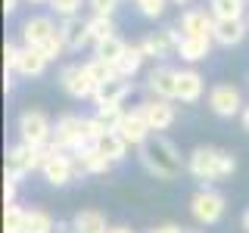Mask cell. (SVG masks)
Instances as JSON below:
<instances>
[{
  "mask_svg": "<svg viewBox=\"0 0 249 233\" xmlns=\"http://www.w3.org/2000/svg\"><path fill=\"white\" fill-rule=\"evenodd\" d=\"M137 159L143 171L153 174L156 181H175V177H181V171H187V159L181 155V150L162 134H153L146 143H140Z\"/></svg>",
  "mask_w": 249,
  "mask_h": 233,
  "instance_id": "6da1fadb",
  "label": "cell"
},
{
  "mask_svg": "<svg viewBox=\"0 0 249 233\" xmlns=\"http://www.w3.org/2000/svg\"><path fill=\"white\" fill-rule=\"evenodd\" d=\"M233 171H237V155L228 150H218V146H196L187 155V174L202 186L228 181Z\"/></svg>",
  "mask_w": 249,
  "mask_h": 233,
  "instance_id": "7a4b0ae2",
  "label": "cell"
},
{
  "mask_svg": "<svg viewBox=\"0 0 249 233\" xmlns=\"http://www.w3.org/2000/svg\"><path fill=\"white\" fill-rule=\"evenodd\" d=\"M22 41L28 47H37V50H44L47 59H56L62 56V50H66V41H62L59 34V25L50 19V16H31V19L22 22Z\"/></svg>",
  "mask_w": 249,
  "mask_h": 233,
  "instance_id": "3957f363",
  "label": "cell"
},
{
  "mask_svg": "<svg viewBox=\"0 0 249 233\" xmlns=\"http://www.w3.org/2000/svg\"><path fill=\"white\" fill-rule=\"evenodd\" d=\"M41 174H44V181L50 183V186H66V183H72L78 174H84L81 165H78V159H75V152H66V150H56L53 143H47L44 150H41Z\"/></svg>",
  "mask_w": 249,
  "mask_h": 233,
  "instance_id": "277c9868",
  "label": "cell"
},
{
  "mask_svg": "<svg viewBox=\"0 0 249 233\" xmlns=\"http://www.w3.org/2000/svg\"><path fill=\"white\" fill-rule=\"evenodd\" d=\"M56 150H66V152H78L81 146L90 143V134H88V118L81 115H62L53 124V140H50Z\"/></svg>",
  "mask_w": 249,
  "mask_h": 233,
  "instance_id": "5b68a950",
  "label": "cell"
},
{
  "mask_svg": "<svg viewBox=\"0 0 249 233\" xmlns=\"http://www.w3.org/2000/svg\"><path fill=\"white\" fill-rule=\"evenodd\" d=\"M228 212V199L221 196L218 190H209V186H202L190 196V217L199 224V227H212L218 224Z\"/></svg>",
  "mask_w": 249,
  "mask_h": 233,
  "instance_id": "8992f818",
  "label": "cell"
},
{
  "mask_svg": "<svg viewBox=\"0 0 249 233\" xmlns=\"http://www.w3.org/2000/svg\"><path fill=\"white\" fill-rule=\"evenodd\" d=\"M41 150L37 146H28V143H16L6 150L3 155V177H13V181H22V177L35 174V171H41Z\"/></svg>",
  "mask_w": 249,
  "mask_h": 233,
  "instance_id": "52a82bcc",
  "label": "cell"
},
{
  "mask_svg": "<svg viewBox=\"0 0 249 233\" xmlns=\"http://www.w3.org/2000/svg\"><path fill=\"white\" fill-rule=\"evenodd\" d=\"M16 131H19L22 143L37 146V150H44L53 140V121L47 118V112H41V109H25L19 115V121H16Z\"/></svg>",
  "mask_w": 249,
  "mask_h": 233,
  "instance_id": "ba28073f",
  "label": "cell"
},
{
  "mask_svg": "<svg viewBox=\"0 0 249 233\" xmlns=\"http://www.w3.org/2000/svg\"><path fill=\"white\" fill-rule=\"evenodd\" d=\"M59 87L66 97L72 100H93V93H97V81L90 78L88 72V62H72V66H62L59 68Z\"/></svg>",
  "mask_w": 249,
  "mask_h": 233,
  "instance_id": "9c48e42d",
  "label": "cell"
},
{
  "mask_svg": "<svg viewBox=\"0 0 249 233\" xmlns=\"http://www.w3.org/2000/svg\"><path fill=\"white\" fill-rule=\"evenodd\" d=\"M206 103L218 118H237L246 106L243 93H240V87H233V84H215V87H209Z\"/></svg>",
  "mask_w": 249,
  "mask_h": 233,
  "instance_id": "30bf717a",
  "label": "cell"
},
{
  "mask_svg": "<svg viewBox=\"0 0 249 233\" xmlns=\"http://www.w3.org/2000/svg\"><path fill=\"white\" fill-rule=\"evenodd\" d=\"M178 41H181L178 28H162V31H150L140 41V47H143L146 59H168L171 53H178Z\"/></svg>",
  "mask_w": 249,
  "mask_h": 233,
  "instance_id": "8fae6325",
  "label": "cell"
},
{
  "mask_svg": "<svg viewBox=\"0 0 249 233\" xmlns=\"http://www.w3.org/2000/svg\"><path fill=\"white\" fill-rule=\"evenodd\" d=\"M140 112L146 115V121H150L153 134H162V131H168L171 124H175L178 112L175 106H171V100H162V97H153L146 100V103H140Z\"/></svg>",
  "mask_w": 249,
  "mask_h": 233,
  "instance_id": "7c38bea8",
  "label": "cell"
},
{
  "mask_svg": "<svg viewBox=\"0 0 249 233\" xmlns=\"http://www.w3.org/2000/svg\"><path fill=\"white\" fill-rule=\"evenodd\" d=\"M181 34H199V37H212L215 31V13L206 10V6H190V10L181 13V22H178Z\"/></svg>",
  "mask_w": 249,
  "mask_h": 233,
  "instance_id": "4fadbf2b",
  "label": "cell"
},
{
  "mask_svg": "<svg viewBox=\"0 0 249 233\" xmlns=\"http://www.w3.org/2000/svg\"><path fill=\"white\" fill-rule=\"evenodd\" d=\"M115 131H119L131 146H140V143H146V140L153 137V128H150V121H146V115L140 112V106L131 109V112H124Z\"/></svg>",
  "mask_w": 249,
  "mask_h": 233,
  "instance_id": "5bb4252c",
  "label": "cell"
},
{
  "mask_svg": "<svg viewBox=\"0 0 249 233\" xmlns=\"http://www.w3.org/2000/svg\"><path fill=\"white\" fill-rule=\"evenodd\" d=\"M146 87H150L153 97H162V100H178V68L171 66H156L150 75H146Z\"/></svg>",
  "mask_w": 249,
  "mask_h": 233,
  "instance_id": "9a60e30c",
  "label": "cell"
},
{
  "mask_svg": "<svg viewBox=\"0 0 249 233\" xmlns=\"http://www.w3.org/2000/svg\"><path fill=\"white\" fill-rule=\"evenodd\" d=\"M249 34V22L246 19H215V31H212V41L218 47H240Z\"/></svg>",
  "mask_w": 249,
  "mask_h": 233,
  "instance_id": "2e32d148",
  "label": "cell"
},
{
  "mask_svg": "<svg viewBox=\"0 0 249 233\" xmlns=\"http://www.w3.org/2000/svg\"><path fill=\"white\" fill-rule=\"evenodd\" d=\"M59 34L66 41V50L69 53H81L84 47L90 44V31H88V19L81 16H66L59 25Z\"/></svg>",
  "mask_w": 249,
  "mask_h": 233,
  "instance_id": "e0dca14e",
  "label": "cell"
},
{
  "mask_svg": "<svg viewBox=\"0 0 249 233\" xmlns=\"http://www.w3.org/2000/svg\"><path fill=\"white\" fill-rule=\"evenodd\" d=\"M128 93H131V78H124V75H115V78H109V81L97 84V93H93V103H97V106H122Z\"/></svg>",
  "mask_w": 249,
  "mask_h": 233,
  "instance_id": "ac0fdd59",
  "label": "cell"
},
{
  "mask_svg": "<svg viewBox=\"0 0 249 233\" xmlns=\"http://www.w3.org/2000/svg\"><path fill=\"white\" fill-rule=\"evenodd\" d=\"M75 159H78V165H81L84 174H109V171H112V165H115V162L109 159L103 150H100V143L81 146V150L75 152Z\"/></svg>",
  "mask_w": 249,
  "mask_h": 233,
  "instance_id": "d6986e66",
  "label": "cell"
},
{
  "mask_svg": "<svg viewBox=\"0 0 249 233\" xmlns=\"http://www.w3.org/2000/svg\"><path fill=\"white\" fill-rule=\"evenodd\" d=\"M202 93H206V78H202L196 68H181L178 72V100L187 106L199 103Z\"/></svg>",
  "mask_w": 249,
  "mask_h": 233,
  "instance_id": "ffe728a7",
  "label": "cell"
},
{
  "mask_svg": "<svg viewBox=\"0 0 249 233\" xmlns=\"http://www.w3.org/2000/svg\"><path fill=\"white\" fill-rule=\"evenodd\" d=\"M212 37H199V34H181V41H178V56L184 62H190V66H196V62L209 59V53H212Z\"/></svg>",
  "mask_w": 249,
  "mask_h": 233,
  "instance_id": "44dd1931",
  "label": "cell"
},
{
  "mask_svg": "<svg viewBox=\"0 0 249 233\" xmlns=\"http://www.w3.org/2000/svg\"><path fill=\"white\" fill-rule=\"evenodd\" d=\"M47 59L44 56V50H37V47H22L19 50V62H16V75H22V78H41L47 72Z\"/></svg>",
  "mask_w": 249,
  "mask_h": 233,
  "instance_id": "7402d4cb",
  "label": "cell"
},
{
  "mask_svg": "<svg viewBox=\"0 0 249 233\" xmlns=\"http://www.w3.org/2000/svg\"><path fill=\"white\" fill-rule=\"evenodd\" d=\"M69 227H72V233H109V221L97 208H81Z\"/></svg>",
  "mask_w": 249,
  "mask_h": 233,
  "instance_id": "603a6c76",
  "label": "cell"
},
{
  "mask_svg": "<svg viewBox=\"0 0 249 233\" xmlns=\"http://www.w3.org/2000/svg\"><path fill=\"white\" fill-rule=\"evenodd\" d=\"M143 59H146L143 47H140V44H128L115 68H119V75H124V78H134V75L140 72V68H143Z\"/></svg>",
  "mask_w": 249,
  "mask_h": 233,
  "instance_id": "cb8c5ba5",
  "label": "cell"
},
{
  "mask_svg": "<svg viewBox=\"0 0 249 233\" xmlns=\"http://www.w3.org/2000/svg\"><path fill=\"white\" fill-rule=\"evenodd\" d=\"M25 233H56V221L44 208H28L25 212Z\"/></svg>",
  "mask_w": 249,
  "mask_h": 233,
  "instance_id": "d4e9b609",
  "label": "cell"
},
{
  "mask_svg": "<svg viewBox=\"0 0 249 233\" xmlns=\"http://www.w3.org/2000/svg\"><path fill=\"white\" fill-rule=\"evenodd\" d=\"M100 150H103L112 162H122V159H128V150H131V143L124 140L119 131H109V134L100 140Z\"/></svg>",
  "mask_w": 249,
  "mask_h": 233,
  "instance_id": "484cf974",
  "label": "cell"
},
{
  "mask_svg": "<svg viewBox=\"0 0 249 233\" xmlns=\"http://www.w3.org/2000/svg\"><path fill=\"white\" fill-rule=\"evenodd\" d=\"M124 44L119 34H112V37H106V41H100V44H93V56H100V59H106V62H112V66H119V59H122V53H124Z\"/></svg>",
  "mask_w": 249,
  "mask_h": 233,
  "instance_id": "4316f807",
  "label": "cell"
},
{
  "mask_svg": "<svg viewBox=\"0 0 249 233\" xmlns=\"http://www.w3.org/2000/svg\"><path fill=\"white\" fill-rule=\"evenodd\" d=\"M246 0H209V10L215 13V19H243Z\"/></svg>",
  "mask_w": 249,
  "mask_h": 233,
  "instance_id": "83f0119b",
  "label": "cell"
},
{
  "mask_svg": "<svg viewBox=\"0 0 249 233\" xmlns=\"http://www.w3.org/2000/svg\"><path fill=\"white\" fill-rule=\"evenodd\" d=\"M88 31H90V44H100L106 37L115 34V22L112 16H90L88 19Z\"/></svg>",
  "mask_w": 249,
  "mask_h": 233,
  "instance_id": "f1b7e54d",
  "label": "cell"
},
{
  "mask_svg": "<svg viewBox=\"0 0 249 233\" xmlns=\"http://www.w3.org/2000/svg\"><path fill=\"white\" fill-rule=\"evenodd\" d=\"M25 212H28V208L10 202V205L3 208V230L6 233H25Z\"/></svg>",
  "mask_w": 249,
  "mask_h": 233,
  "instance_id": "f546056e",
  "label": "cell"
},
{
  "mask_svg": "<svg viewBox=\"0 0 249 233\" xmlns=\"http://www.w3.org/2000/svg\"><path fill=\"white\" fill-rule=\"evenodd\" d=\"M88 72H90V78H93L97 84H103V81H109V78L119 75V68H115L112 62L100 59V56H90V59H88Z\"/></svg>",
  "mask_w": 249,
  "mask_h": 233,
  "instance_id": "4dcf8cb0",
  "label": "cell"
},
{
  "mask_svg": "<svg viewBox=\"0 0 249 233\" xmlns=\"http://www.w3.org/2000/svg\"><path fill=\"white\" fill-rule=\"evenodd\" d=\"M168 3L171 0H134V6H137V13L143 16V19H162L165 16V10H168Z\"/></svg>",
  "mask_w": 249,
  "mask_h": 233,
  "instance_id": "1f68e13d",
  "label": "cell"
},
{
  "mask_svg": "<svg viewBox=\"0 0 249 233\" xmlns=\"http://www.w3.org/2000/svg\"><path fill=\"white\" fill-rule=\"evenodd\" d=\"M47 6H50L56 16H62V19H66V16H78V13H81V0H50Z\"/></svg>",
  "mask_w": 249,
  "mask_h": 233,
  "instance_id": "d6a6232c",
  "label": "cell"
},
{
  "mask_svg": "<svg viewBox=\"0 0 249 233\" xmlns=\"http://www.w3.org/2000/svg\"><path fill=\"white\" fill-rule=\"evenodd\" d=\"M109 131H112V128H109V124H106L103 118H100V115H90V118H88V134H90V143H100V140H103V137L109 134Z\"/></svg>",
  "mask_w": 249,
  "mask_h": 233,
  "instance_id": "836d02e7",
  "label": "cell"
},
{
  "mask_svg": "<svg viewBox=\"0 0 249 233\" xmlns=\"http://www.w3.org/2000/svg\"><path fill=\"white\" fill-rule=\"evenodd\" d=\"M97 115L115 131V128H119V121H122V115H124V109L122 106H97Z\"/></svg>",
  "mask_w": 249,
  "mask_h": 233,
  "instance_id": "e575fe53",
  "label": "cell"
},
{
  "mask_svg": "<svg viewBox=\"0 0 249 233\" xmlns=\"http://www.w3.org/2000/svg\"><path fill=\"white\" fill-rule=\"evenodd\" d=\"M19 50L22 47H16L13 41L3 44V75H13L16 72V62H19Z\"/></svg>",
  "mask_w": 249,
  "mask_h": 233,
  "instance_id": "d590c367",
  "label": "cell"
},
{
  "mask_svg": "<svg viewBox=\"0 0 249 233\" xmlns=\"http://www.w3.org/2000/svg\"><path fill=\"white\" fill-rule=\"evenodd\" d=\"M122 0H88L90 13L93 16H115V6H119Z\"/></svg>",
  "mask_w": 249,
  "mask_h": 233,
  "instance_id": "8d00e7d4",
  "label": "cell"
},
{
  "mask_svg": "<svg viewBox=\"0 0 249 233\" xmlns=\"http://www.w3.org/2000/svg\"><path fill=\"white\" fill-rule=\"evenodd\" d=\"M16 193H19V181H13V177H3V205L16 202Z\"/></svg>",
  "mask_w": 249,
  "mask_h": 233,
  "instance_id": "74e56055",
  "label": "cell"
},
{
  "mask_svg": "<svg viewBox=\"0 0 249 233\" xmlns=\"http://www.w3.org/2000/svg\"><path fill=\"white\" fill-rule=\"evenodd\" d=\"M150 233H184V227H178V224H159V227H153Z\"/></svg>",
  "mask_w": 249,
  "mask_h": 233,
  "instance_id": "f35d334b",
  "label": "cell"
},
{
  "mask_svg": "<svg viewBox=\"0 0 249 233\" xmlns=\"http://www.w3.org/2000/svg\"><path fill=\"white\" fill-rule=\"evenodd\" d=\"M240 121H243V131H249V103L243 106V112H240Z\"/></svg>",
  "mask_w": 249,
  "mask_h": 233,
  "instance_id": "ab89813d",
  "label": "cell"
},
{
  "mask_svg": "<svg viewBox=\"0 0 249 233\" xmlns=\"http://www.w3.org/2000/svg\"><path fill=\"white\" fill-rule=\"evenodd\" d=\"M16 3H19V0H3V13H6V16L16 13Z\"/></svg>",
  "mask_w": 249,
  "mask_h": 233,
  "instance_id": "60d3db41",
  "label": "cell"
},
{
  "mask_svg": "<svg viewBox=\"0 0 249 233\" xmlns=\"http://www.w3.org/2000/svg\"><path fill=\"white\" fill-rule=\"evenodd\" d=\"M240 224H243V230L249 233V205H246V212H243V217H240Z\"/></svg>",
  "mask_w": 249,
  "mask_h": 233,
  "instance_id": "b9f144b4",
  "label": "cell"
},
{
  "mask_svg": "<svg viewBox=\"0 0 249 233\" xmlns=\"http://www.w3.org/2000/svg\"><path fill=\"white\" fill-rule=\"evenodd\" d=\"M109 233H137V230H131V227H109Z\"/></svg>",
  "mask_w": 249,
  "mask_h": 233,
  "instance_id": "7bdbcfd3",
  "label": "cell"
},
{
  "mask_svg": "<svg viewBox=\"0 0 249 233\" xmlns=\"http://www.w3.org/2000/svg\"><path fill=\"white\" fill-rule=\"evenodd\" d=\"M171 3H181L184 6V3H193V0H171Z\"/></svg>",
  "mask_w": 249,
  "mask_h": 233,
  "instance_id": "ee69618b",
  "label": "cell"
},
{
  "mask_svg": "<svg viewBox=\"0 0 249 233\" xmlns=\"http://www.w3.org/2000/svg\"><path fill=\"white\" fill-rule=\"evenodd\" d=\"M28 3H50V0H28Z\"/></svg>",
  "mask_w": 249,
  "mask_h": 233,
  "instance_id": "f6af8a7d",
  "label": "cell"
},
{
  "mask_svg": "<svg viewBox=\"0 0 249 233\" xmlns=\"http://www.w3.org/2000/svg\"><path fill=\"white\" fill-rule=\"evenodd\" d=\"M184 233H206V230H187V227H184Z\"/></svg>",
  "mask_w": 249,
  "mask_h": 233,
  "instance_id": "bcb514c9",
  "label": "cell"
},
{
  "mask_svg": "<svg viewBox=\"0 0 249 233\" xmlns=\"http://www.w3.org/2000/svg\"><path fill=\"white\" fill-rule=\"evenodd\" d=\"M62 230H66V227H56V233H62Z\"/></svg>",
  "mask_w": 249,
  "mask_h": 233,
  "instance_id": "7dc6e473",
  "label": "cell"
}]
</instances>
